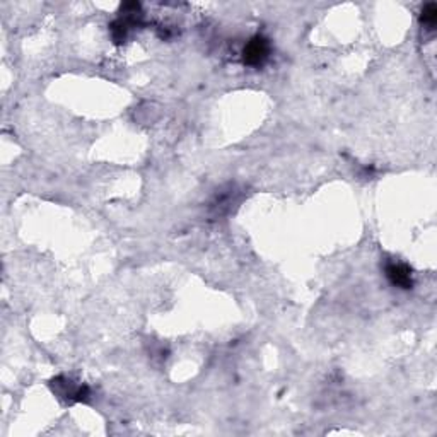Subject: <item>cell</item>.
I'll list each match as a JSON object with an SVG mask.
<instances>
[{"mask_svg":"<svg viewBox=\"0 0 437 437\" xmlns=\"http://www.w3.org/2000/svg\"><path fill=\"white\" fill-rule=\"evenodd\" d=\"M268 53H270V43L266 38L263 36L251 38L243 50L244 63L251 67L263 65V62L268 58Z\"/></svg>","mask_w":437,"mask_h":437,"instance_id":"obj_2","label":"cell"},{"mask_svg":"<svg viewBox=\"0 0 437 437\" xmlns=\"http://www.w3.org/2000/svg\"><path fill=\"white\" fill-rule=\"evenodd\" d=\"M437 23V6L436 3H427L424 6L420 14V24L429 31H434Z\"/></svg>","mask_w":437,"mask_h":437,"instance_id":"obj_5","label":"cell"},{"mask_svg":"<svg viewBox=\"0 0 437 437\" xmlns=\"http://www.w3.org/2000/svg\"><path fill=\"white\" fill-rule=\"evenodd\" d=\"M52 388L60 398H65L67 401H86L89 398L87 386L76 385L72 379H67L63 376L53 379Z\"/></svg>","mask_w":437,"mask_h":437,"instance_id":"obj_1","label":"cell"},{"mask_svg":"<svg viewBox=\"0 0 437 437\" xmlns=\"http://www.w3.org/2000/svg\"><path fill=\"white\" fill-rule=\"evenodd\" d=\"M130 28H131L130 23H127L125 19L118 17V19H116L115 23H113L111 26H109V31H111L113 41H115L116 45L123 43V41L127 40V34H129Z\"/></svg>","mask_w":437,"mask_h":437,"instance_id":"obj_4","label":"cell"},{"mask_svg":"<svg viewBox=\"0 0 437 437\" xmlns=\"http://www.w3.org/2000/svg\"><path fill=\"white\" fill-rule=\"evenodd\" d=\"M386 277H388L390 282L394 287H400V289H412L414 287V277H412V270L408 268L405 263L398 262H390L386 265Z\"/></svg>","mask_w":437,"mask_h":437,"instance_id":"obj_3","label":"cell"}]
</instances>
